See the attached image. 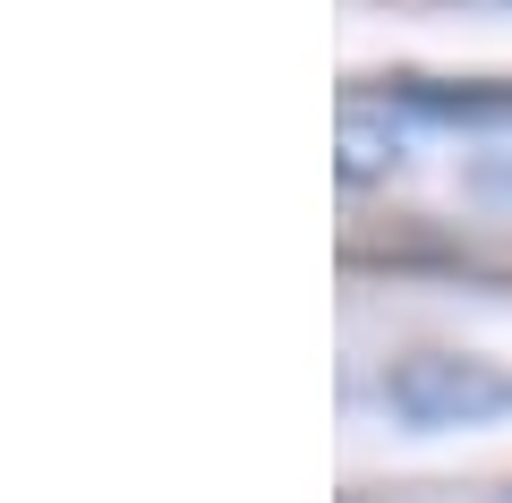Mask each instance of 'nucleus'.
Wrapping results in <instances>:
<instances>
[{
  "instance_id": "nucleus-1",
  "label": "nucleus",
  "mask_w": 512,
  "mask_h": 503,
  "mask_svg": "<svg viewBox=\"0 0 512 503\" xmlns=\"http://www.w3.org/2000/svg\"><path fill=\"white\" fill-rule=\"evenodd\" d=\"M376 401L402 427H478V418L512 410V376H495L487 359H453V350H419V359L384 367Z\"/></svg>"
},
{
  "instance_id": "nucleus-2",
  "label": "nucleus",
  "mask_w": 512,
  "mask_h": 503,
  "mask_svg": "<svg viewBox=\"0 0 512 503\" xmlns=\"http://www.w3.org/2000/svg\"><path fill=\"white\" fill-rule=\"evenodd\" d=\"M384 111H419V120H512V77H478V86H436V77H393Z\"/></svg>"
}]
</instances>
